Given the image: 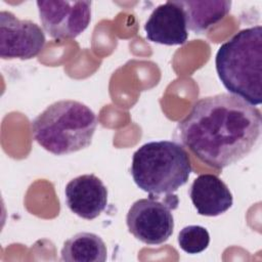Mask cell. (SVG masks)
<instances>
[{
  "instance_id": "1",
  "label": "cell",
  "mask_w": 262,
  "mask_h": 262,
  "mask_svg": "<svg viewBox=\"0 0 262 262\" xmlns=\"http://www.w3.org/2000/svg\"><path fill=\"white\" fill-rule=\"evenodd\" d=\"M177 130L182 144L200 161L221 170L243 160L256 146L262 115L243 98L220 93L194 102Z\"/></svg>"
},
{
  "instance_id": "2",
  "label": "cell",
  "mask_w": 262,
  "mask_h": 262,
  "mask_svg": "<svg viewBox=\"0 0 262 262\" xmlns=\"http://www.w3.org/2000/svg\"><path fill=\"white\" fill-rule=\"evenodd\" d=\"M217 75L230 94L252 105L262 102V27L241 30L223 43L215 57Z\"/></svg>"
},
{
  "instance_id": "3",
  "label": "cell",
  "mask_w": 262,
  "mask_h": 262,
  "mask_svg": "<svg viewBox=\"0 0 262 262\" xmlns=\"http://www.w3.org/2000/svg\"><path fill=\"white\" fill-rule=\"evenodd\" d=\"M96 127L94 112L86 104L72 99L53 102L31 123L35 141L55 156L88 147Z\"/></svg>"
},
{
  "instance_id": "4",
  "label": "cell",
  "mask_w": 262,
  "mask_h": 262,
  "mask_svg": "<svg viewBox=\"0 0 262 262\" xmlns=\"http://www.w3.org/2000/svg\"><path fill=\"white\" fill-rule=\"evenodd\" d=\"M191 171L187 151L172 140L144 143L133 154L130 167L135 184L155 196L177 191L188 181Z\"/></svg>"
},
{
  "instance_id": "5",
  "label": "cell",
  "mask_w": 262,
  "mask_h": 262,
  "mask_svg": "<svg viewBox=\"0 0 262 262\" xmlns=\"http://www.w3.org/2000/svg\"><path fill=\"white\" fill-rule=\"evenodd\" d=\"M179 200L174 193L134 202L128 210L126 224L129 232L146 245H162L169 239L174 230L173 210L178 208Z\"/></svg>"
},
{
  "instance_id": "6",
  "label": "cell",
  "mask_w": 262,
  "mask_h": 262,
  "mask_svg": "<svg viewBox=\"0 0 262 262\" xmlns=\"http://www.w3.org/2000/svg\"><path fill=\"white\" fill-rule=\"evenodd\" d=\"M91 1H37L44 31L55 40L75 39L91 20Z\"/></svg>"
},
{
  "instance_id": "7",
  "label": "cell",
  "mask_w": 262,
  "mask_h": 262,
  "mask_svg": "<svg viewBox=\"0 0 262 262\" xmlns=\"http://www.w3.org/2000/svg\"><path fill=\"white\" fill-rule=\"evenodd\" d=\"M46 39L42 29L30 19H20L12 12H0V57L2 59H31L44 48Z\"/></svg>"
},
{
  "instance_id": "8",
  "label": "cell",
  "mask_w": 262,
  "mask_h": 262,
  "mask_svg": "<svg viewBox=\"0 0 262 262\" xmlns=\"http://www.w3.org/2000/svg\"><path fill=\"white\" fill-rule=\"evenodd\" d=\"M66 203L77 216L92 220L107 205V188L94 174H84L72 179L64 188Z\"/></svg>"
},
{
  "instance_id": "9",
  "label": "cell",
  "mask_w": 262,
  "mask_h": 262,
  "mask_svg": "<svg viewBox=\"0 0 262 262\" xmlns=\"http://www.w3.org/2000/svg\"><path fill=\"white\" fill-rule=\"evenodd\" d=\"M148 41L162 45H182L188 32L185 14L178 1H167L157 6L144 25Z\"/></svg>"
},
{
  "instance_id": "10",
  "label": "cell",
  "mask_w": 262,
  "mask_h": 262,
  "mask_svg": "<svg viewBox=\"0 0 262 262\" xmlns=\"http://www.w3.org/2000/svg\"><path fill=\"white\" fill-rule=\"evenodd\" d=\"M189 196L202 216L215 217L228 211L233 203L228 186L214 174H201L190 185Z\"/></svg>"
},
{
  "instance_id": "11",
  "label": "cell",
  "mask_w": 262,
  "mask_h": 262,
  "mask_svg": "<svg viewBox=\"0 0 262 262\" xmlns=\"http://www.w3.org/2000/svg\"><path fill=\"white\" fill-rule=\"evenodd\" d=\"M182 7L186 27L196 33L202 34L210 27L223 19L228 12L232 2L228 0H212V1H178Z\"/></svg>"
},
{
  "instance_id": "12",
  "label": "cell",
  "mask_w": 262,
  "mask_h": 262,
  "mask_svg": "<svg viewBox=\"0 0 262 262\" xmlns=\"http://www.w3.org/2000/svg\"><path fill=\"white\" fill-rule=\"evenodd\" d=\"M107 250L102 238L92 232H78L63 244L60 260L64 262H104Z\"/></svg>"
},
{
  "instance_id": "13",
  "label": "cell",
  "mask_w": 262,
  "mask_h": 262,
  "mask_svg": "<svg viewBox=\"0 0 262 262\" xmlns=\"http://www.w3.org/2000/svg\"><path fill=\"white\" fill-rule=\"evenodd\" d=\"M210 244L208 230L201 225L183 227L178 234V245L187 254H199L205 251Z\"/></svg>"
}]
</instances>
